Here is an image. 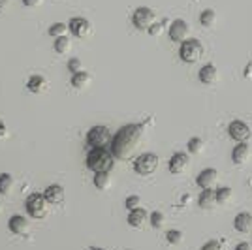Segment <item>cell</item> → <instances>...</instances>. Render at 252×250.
Instances as JSON below:
<instances>
[{
	"instance_id": "f546056e",
	"label": "cell",
	"mask_w": 252,
	"mask_h": 250,
	"mask_svg": "<svg viewBox=\"0 0 252 250\" xmlns=\"http://www.w3.org/2000/svg\"><path fill=\"white\" fill-rule=\"evenodd\" d=\"M166 241H168L169 245H181L183 243V233L179 229H169L168 233H166Z\"/></svg>"
},
{
	"instance_id": "7a4b0ae2",
	"label": "cell",
	"mask_w": 252,
	"mask_h": 250,
	"mask_svg": "<svg viewBox=\"0 0 252 250\" xmlns=\"http://www.w3.org/2000/svg\"><path fill=\"white\" fill-rule=\"evenodd\" d=\"M87 167L94 173H111L115 167V156L109 149H91L87 155Z\"/></svg>"
},
{
	"instance_id": "83f0119b",
	"label": "cell",
	"mask_w": 252,
	"mask_h": 250,
	"mask_svg": "<svg viewBox=\"0 0 252 250\" xmlns=\"http://www.w3.org/2000/svg\"><path fill=\"white\" fill-rule=\"evenodd\" d=\"M149 222H151V226L155 229L162 228V226H164V213H160V211L151 213V215H149Z\"/></svg>"
},
{
	"instance_id": "1f68e13d",
	"label": "cell",
	"mask_w": 252,
	"mask_h": 250,
	"mask_svg": "<svg viewBox=\"0 0 252 250\" xmlns=\"http://www.w3.org/2000/svg\"><path fill=\"white\" fill-rule=\"evenodd\" d=\"M201 250H222V243L217 239H211L201 247Z\"/></svg>"
},
{
	"instance_id": "ffe728a7",
	"label": "cell",
	"mask_w": 252,
	"mask_h": 250,
	"mask_svg": "<svg viewBox=\"0 0 252 250\" xmlns=\"http://www.w3.org/2000/svg\"><path fill=\"white\" fill-rule=\"evenodd\" d=\"M45 87H47V81H45V77H43V75H31V79L27 81V89H29L32 94L43 93V91H45Z\"/></svg>"
},
{
	"instance_id": "8fae6325",
	"label": "cell",
	"mask_w": 252,
	"mask_h": 250,
	"mask_svg": "<svg viewBox=\"0 0 252 250\" xmlns=\"http://www.w3.org/2000/svg\"><path fill=\"white\" fill-rule=\"evenodd\" d=\"M169 38L173 42H187L189 40V23L183 19H175L169 27Z\"/></svg>"
},
{
	"instance_id": "e575fe53",
	"label": "cell",
	"mask_w": 252,
	"mask_h": 250,
	"mask_svg": "<svg viewBox=\"0 0 252 250\" xmlns=\"http://www.w3.org/2000/svg\"><path fill=\"white\" fill-rule=\"evenodd\" d=\"M40 2H42V0H23V4H25V6H29V8H36Z\"/></svg>"
},
{
	"instance_id": "44dd1931",
	"label": "cell",
	"mask_w": 252,
	"mask_h": 250,
	"mask_svg": "<svg viewBox=\"0 0 252 250\" xmlns=\"http://www.w3.org/2000/svg\"><path fill=\"white\" fill-rule=\"evenodd\" d=\"M233 201V190L230 187L217 188V203L219 205H230Z\"/></svg>"
},
{
	"instance_id": "4dcf8cb0",
	"label": "cell",
	"mask_w": 252,
	"mask_h": 250,
	"mask_svg": "<svg viewBox=\"0 0 252 250\" xmlns=\"http://www.w3.org/2000/svg\"><path fill=\"white\" fill-rule=\"evenodd\" d=\"M125 207L128 209V211H136V209L141 207V198H139V196H130V198H126Z\"/></svg>"
},
{
	"instance_id": "7c38bea8",
	"label": "cell",
	"mask_w": 252,
	"mask_h": 250,
	"mask_svg": "<svg viewBox=\"0 0 252 250\" xmlns=\"http://www.w3.org/2000/svg\"><path fill=\"white\" fill-rule=\"evenodd\" d=\"M68 29L74 34L75 38H87L91 34V23L87 21L85 17H74L68 23Z\"/></svg>"
},
{
	"instance_id": "52a82bcc",
	"label": "cell",
	"mask_w": 252,
	"mask_h": 250,
	"mask_svg": "<svg viewBox=\"0 0 252 250\" xmlns=\"http://www.w3.org/2000/svg\"><path fill=\"white\" fill-rule=\"evenodd\" d=\"M155 11L151 10V8H145V6H141V8H137L134 11V15H132V23H134V27L139 29V31H149L153 25H155Z\"/></svg>"
},
{
	"instance_id": "484cf974",
	"label": "cell",
	"mask_w": 252,
	"mask_h": 250,
	"mask_svg": "<svg viewBox=\"0 0 252 250\" xmlns=\"http://www.w3.org/2000/svg\"><path fill=\"white\" fill-rule=\"evenodd\" d=\"M70 47H72V43H70L68 36H63V38L55 40V51L59 53V55H66V53L70 51Z\"/></svg>"
},
{
	"instance_id": "30bf717a",
	"label": "cell",
	"mask_w": 252,
	"mask_h": 250,
	"mask_svg": "<svg viewBox=\"0 0 252 250\" xmlns=\"http://www.w3.org/2000/svg\"><path fill=\"white\" fill-rule=\"evenodd\" d=\"M190 166V156L187 153H175L173 156L169 158V171L173 173V175H181V173H185Z\"/></svg>"
},
{
	"instance_id": "ab89813d",
	"label": "cell",
	"mask_w": 252,
	"mask_h": 250,
	"mask_svg": "<svg viewBox=\"0 0 252 250\" xmlns=\"http://www.w3.org/2000/svg\"><path fill=\"white\" fill-rule=\"evenodd\" d=\"M0 211H2V203H0Z\"/></svg>"
},
{
	"instance_id": "9c48e42d",
	"label": "cell",
	"mask_w": 252,
	"mask_h": 250,
	"mask_svg": "<svg viewBox=\"0 0 252 250\" xmlns=\"http://www.w3.org/2000/svg\"><path fill=\"white\" fill-rule=\"evenodd\" d=\"M217 181H219V171L215 167H207V169L200 171V175L196 177V185L201 190H215Z\"/></svg>"
},
{
	"instance_id": "277c9868",
	"label": "cell",
	"mask_w": 252,
	"mask_h": 250,
	"mask_svg": "<svg viewBox=\"0 0 252 250\" xmlns=\"http://www.w3.org/2000/svg\"><path fill=\"white\" fill-rule=\"evenodd\" d=\"M25 207H27L29 217L40 220V219H45V217H47V213H49V201L45 199L43 194H36V192H34V194H31V196L27 198Z\"/></svg>"
},
{
	"instance_id": "74e56055",
	"label": "cell",
	"mask_w": 252,
	"mask_h": 250,
	"mask_svg": "<svg viewBox=\"0 0 252 250\" xmlns=\"http://www.w3.org/2000/svg\"><path fill=\"white\" fill-rule=\"evenodd\" d=\"M6 6H8V0H0V13H4Z\"/></svg>"
},
{
	"instance_id": "836d02e7",
	"label": "cell",
	"mask_w": 252,
	"mask_h": 250,
	"mask_svg": "<svg viewBox=\"0 0 252 250\" xmlns=\"http://www.w3.org/2000/svg\"><path fill=\"white\" fill-rule=\"evenodd\" d=\"M162 31H164V27H162L160 23H155V25H153V27L149 29V34L157 38V36H160V34H162Z\"/></svg>"
},
{
	"instance_id": "8992f818",
	"label": "cell",
	"mask_w": 252,
	"mask_h": 250,
	"mask_svg": "<svg viewBox=\"0 0 252 250\" xmlns=\"http://www.w3.org/2000/svg\"><path fill=\"white\" fill-rule=\"evenodd\" d=\"M158 156L157 155H153V153H145V155H141V156L136 158V162H134V171H136L137 175H153L155 171L158 169Z\"/></svg>"
},
{
	"instance_id": "4316f807",
	"label": "cell",
	"mask_w": 252,
	"mask_h": 250,
	"mask_svg": "<svg viewBox=\"0 0 252 250\" xmlns=\"http://www.w3.org/2000/svg\"><path fill=\"white\" fill-rule=\"evenodd\" d=\"M70 31L64 23H53L51 27H49V36H53V38H63V36H66V32Z\"/></svg>"
},
{
	"instance_id": "d4e9b609",
	"label": "cell",
	"mask_w": 252,
	"mask_h": 250,
	"mask_svg": "<svg viewBox=\"0 0 252 250\" xmlns=\"http://www.w3.org/2000/svg\"><path fill=\"white\" fill-rule=\"evenodd\" d=\"M200 23L203 25V27H207V29H211V27H215V23H217V11L215 10H203L200 15Z\"/></svg>"
},
{
	"instance_id": "f35d334b",
	"label": "cell",
	"mask_w": 252,
	"mask_h": 250,
	"mask_svg": "<svg viewBox=\"0 0 252 250\" xmlns=\"http://www.w3.org/2000/svg\"><path fill=\"white\" fill-rule=\"evenodd\" d=\"M93 250H104V249H93Z\"/></svg>"
},
{
	"instance_id": "5bb4252c",
	"label": "cell",
	"mask_w": 252,
	"mask_h": 250,
	"mask_svg": "<svg viewBox=\"0 0 252 250\" xmlns=\"http://www.w3.org/2000/svg\"><path fill=\"white\" fill-rule=\"evenodd\" d=\"M198 77H200V81L203 85H217L219 83L220 73H219L215 64H205L200 70V73H198Z\"/></svg>"
},
{
	"instance_id": "4fadbf2b",
	"label": "cell",
	"mask_w": 252,
	"mask_h": 250,
	"mask_svg": "<svg viewBox=\"0 0 252 250\" xmlns=\"http://www.w3.org/2000/svg\"><path fill=\"white\" fill-rule=\"evenodd\" d=\"M249 158H251V145H249V143H237V145L233 147V151H231V160H233L235 166L247 164Z\"/></svg>"
},
{
	"instance_id": "3957f363",
	"label": "cell",
	"mask_w": 252,
	"mask_h": 250,
	"mask_svg": "<svg viewBox=\"0 0 252 250\" xmlns=\"http://www.w3.org/2000/svg\"><path fill=\"white\" fill-rule=\"evenodd\" d=\"M113 141V136L107 126H93L87 132V143L93 149H107Z\"/></svg>"
},
{
	"instance_id": "2e32d148",
	"label": "cell",
	"mask_w": 252,
	"mask_h": 250,
	"mask_svg": "<svg viewBox=\"0 0 252 250\" xmlns=\"http://www.w3.org/2000/svg\"><path fill=\"white\" fill-rule=\"evenodd\" d=\"M43 196L45 199L49 201V205H61L64 201V188L61 185H51V187L45 188V192H43Z\"/></svg>"
},
{
	"instance_id": "ba28073f",
	"label": "cell",
	"mask_w": 252,
	"mask_h": 250,
	"mask_svg": "<svg viewBox=\"0 0 252 250\" xmlns=\"http://www.w3.org/2000/svg\"><path fill=\"white\" fill-rule=\"evenodd\" d=\"M228 134H230V137L233 141L247 143L252 137V130L251 126L247 125V123H243V121H231L230 126H228Z\"/></svg>"
},
{
	"instance_id": "d6a6232c",
	"label": "cell",
	"mask_w": 252,
	"mask_h": 250,
	"mask_svg": "<svg viewBox=\"0 0 252 250\" xmlns=\"http://www.w3.org/2000/svg\"><path fill=\"white\" fill-rule=\"evenodd\" d=\"M68 70H70L72 73L83 72V70H81V61H79V59H72V61L68 62Z\"/></svg>"
},
{
	"instance_id": "f1b7e54d",
	"label": "cell",
	"mask_w": 252,
	"mask_h": 250,
	"mask_svg": "<svg viewBox=\"0 0 252 250\" xmlns=\"http://www.w3.org/2000/svg\"><path fill=\"white\" fill-rule=\"evenodd\" d=\"M203 139L201 137H192L189 141V153H192V155H198V153H201V149H203Z\"/></svg>"
},
{
	"instance_id": "9a60e30c",
	"label": "cell",
	"mask_w": 252,
	"mask_h": 250,
	"mask_svg": "<svg viewBox=\"0 0 252 250\" xmlns=\"http://www.w3.org/2000/svg\"><path fill=\"white\" fill-rule=\"evenodd\" d=\"M8 228H10L11 233H15V235H25V233H29V229H31V224H29V220L21 217V215H13L8 222Z\"/></svg>"
},
{
	"instance_id": "6da1fadb",
	"label": "cell",
	"mask_w": 252,
	"mask_h": 250,
	"mask_svg": "<svg viewBox=\"0 0 252 250\" xmlns=\"http://www.w3.org/2000/svg\"><path fill=\"white\" fill-rule=\"evenodd\" d=\"M143 136V126L141 125H126L123 126L111 141V153L119 160H126L132 156V153L136 151Z\"/></svg>"
},
{
	"instance_id": "5b68a950",
	"label": "cell",
	"mask_w": 252,
	"mask_h": 250,
	"mask_svg": "<svg viewBox=\"0 0 252 250\" xmlns=\"http://www.w3.org/2000/svg\"><path fill=\"white\" fill-rule=\"evenodd\" d=\"M203 45H201L200 40H196V38H190L187 42L181 43V49H179V57L183 59V62L187 64H194L198 62L201 57H203Z\"/></svg>"
},
{
	"instance_id": "e0dca14e",
	"label": "cell",
	"mask_w": 252,
	"mask_h": 250,
	"mask_svg": "<svg viewBox=\"0 0 252 250\" xmlns=\"http://www.w3.org/2000/svg\"><path fill=\"white\" fill-rule=\"evenodd\" d=\"M233 228L237 229L239 233H249L252 229V215L251 213H239L233 219Z\"/></svg>"
},
{
	"instance_id": "603a6c76",
	"label": "cell",
	"mask_w": 252,
	"mask_h": 250,
	"mask_svg": "<svg viewBox=\"0 0 252 250\" xmlns=\"http://www.w3.org/2000/svg\"><path fill=\"white\" fill-rule=\"evenodd\" d=\"M89 85H91V75L87 72H79L72 75V87L77 89V91H81V89L89 87Z\"/></svg>"
},
{
	"instance_id": "d6986e66",
	"label": "cell",
	"mask_w": 252,
	"mask_h": 250,
	"mask_svg": "<svg viewBox=\"0 0 252 250\" xmlns=\"http://www.w3.org/2000/svg\"><path fill=\"white\" fill-rule=\"evenodd\" d=\"M198 205L201 209H213L217 203V190H201L200 198H198Z\"/></svg>"
},
{
	"instance_id": "8d00e7d4",
	"label": "cell",
	"mask_w": 252,
	"mask_h": 250,
	"mask_svg": "<svg viewBox=\"0 0 252 250\" xmlns=\"http://www.w3.org/2000/svg\"><path fill=\"white\" fill-rule=\"evenodd\" d=\"M6 136H8V130H6V126L0 125V139H4Z\"/></svg>"
},
{
	"instance_id": "ac0fdd59",
	"label": "cell",
	"mask_w": 252,
	"mask_h": 250,
	"mask_svg": "<svg viewBox=\"0 0 252 250\" xmlns=\"http://www.w3.org/2000/svg\"><path fill=\"white\" fill-rule=\"evenodd\" d=\"M147 220H149V213L141 207L136 209V211H130V215H128V224L132 228H143Z\"/></svg>"
},
{
	"instance_id": "cb8c5ba5",
	"label": "cell",
	"mask_w": 252,
	"mask_h": 250,
	"mask_svg": "<svg viewBox=\"0 0 252 250\" xmlns=\"http://www.w3.org/2000/svg\"><path fill=\"white\" fill-rule=\"evenodd\" d=\"M13 185H15V181H13L10 173H0V194L8 196L13 190Z\"/></svg>"
},
{
	"instance_id": "7402d4cb",
	"label": "cell",
	"mask_w": 252,
	"mask_h": 250,
	"mask_svg": "<svg viewBox=\"0 0 252 250\" xmlns=\"http://www.w3.org/2000/svg\"><path fill=\"white\" fill-rule=\"evenodd\" d=\"M111 185H113L111 173H105V171H102V173H94V187L98 188V190H109Z\"/></svg>"
},
{
	"instance_id": "d590c367",
	"label": "cell",
	"mask_w": 252,
	"mask_h": 250,
	"mask_svg": "<svg viewBox=\"0 0 252 250\" xmlns=\"http://www.w3.org/2000/svg\"><path fill=\"white\" fill-rule=\"evenodd\" d=\"M235 250H252L251 243H239L237 247H235Z\"/></svg>"
}]
</instances>
